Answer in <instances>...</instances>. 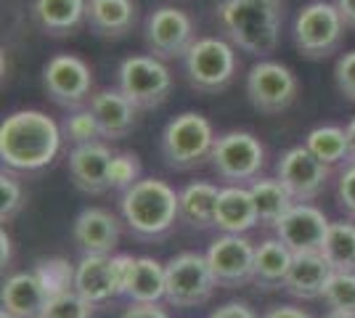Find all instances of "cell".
<instances>
[{
	"instance_id": "cell-40",
	"label": "cell",
	"mask_w": 355,
	"mask_h": 318,
	"mask_svg": "<svg viewBox=\"0 0 355 318\" xmlns=\"http://www.w3.org/2000/svg\"><path fill=\"white\" fill-rule=\"evenodd\" d=\"M209 318H257V313L247 303H225L218 310H212Z\"/></svg>"
},
{
	"instance_id": "cell-19",
	"label": "cell",
	"mask_w": 355,
	"mask_h": 318,
	"mask_svg": "<svg viewBox=\"0 0 355 318\" xmlns=\"http://www.w3.org/2000/svg\"><path fill=\"white\" fill-rule=\"evenodd\" d=\"M88 109L93 112V117L98 120L101 136L106 141H117L125 138L138 122V109H135L119 88H101L93 91L88 101Z\"/></svg>"
},
{
	"instance_id": "cell-2",
	"label": "cell",
	"mask_w": 355,
	"mask_h": 318,
	"mask_svg": "<svg viewBox=\"0 0 355 318\" xmlns=\"http://www.w3.org/2000/svg\"><path fill=\"white\" fill-rule=\"evenodd\" d=\"M215 21L234 48L266 59L279 46L284 21L282 0H223Z\"/></svg>"
},
{
	"instance_id": "cell-28",
	"label": "cell",
	"mask_w": 355,
	"mask_h": 318,
	"mask_svg": "<svg viewBox=\"0 0 355 318\" xmlns=\"http://www.w3.org/2000/svg\"><path fill=\"white\" fill-rule=\"evenodd\" d=\"M250 194L257 207L260 226L266 228H276V223L297 204L279 178H254L250 183Z\"/></svg>"
},
{
	"instance_id": "cell-20",
	"label": "cell",
	"mask_w": 355,
	"mask_h": 318,
	"mask_svg": "<svg viewBox=\"0 0 355 318\" xmlns=\"http://www.w3.org/2000/svg\"><path fill=\"white\" fill-rule=\"evenodd\" d=\"M74 289L93 308L112 303L114 297H119L112 255H83V260L74 268Z\"/></svg>"
},
{
	"instance_id": "cell-9",
	"label": "cell",
	"mask_w": 355,
	"mask_h": 318,
	"mask_svg": "<svg viewBox=\"0 0 355 318\" xmlns=\"http://www.w3.org/2000/svg\"><path fill=\"white\" fill-rule=\"evenodd\" d=\"M167 294L164 300L173 308H199L215 294V276L209 271L207 255L180 252L167 265Z\"/></svg>"
},
{
	"instance_id": "cell-23",
	"label": "cell",
	"mask_w": 355,
	"mask_h": 318,
	"mask_svg": "<svg viewBox=\"0 0 355 318\" xmlns=\"http://www.w3.org/2000/svg\"><path fill=\"white\" fill-rule=\"evenodd\" d=\"M88 0H32V19L48 37H69L85 24Z\"/></svg>"
},
{
	"instance_id": "cell-33",
	"label": "cell",
	"mask_w": 355,
	"mask_h": 318,
	"mask_svg": "<svg viewBox=\"0 0 355 318\" xmlns=\"http://www.w3.org/2000/svg\"><path fill=\"white\" fill-rule=\"evenodd\" d=\"M90 316H93V305L77 289H64V292H53L48 297L40 318H90Z\"/></svg>"
},
{
	"instance_id": "cell-4",
	"label": "cell",
	"mask_w": 355,
	"mask_h": 318,
	"mask_svg": "<svg viewBox=\"0 0 355 318\" xmlns=\"http://www.w3.org/2000/svg\"><path fill=\"white\" fill-rule=\"evenodd\" d=\"M215 130L205 114L199 112H183L164 125L162 130V159L170 170L186 173L196 170L212 157L215 146Z\"/></svg>"
},
{
	"instance_id": "cell-3",
	"label": "cell",
	"mask_w": 355,
	"mask_h": 318,
	"mask_svg": "<svg viewBox=\"0 0 355 318\" xmlns=\"http://www.w3.org/2000/svg\"><path fill=\"white\" fill-rule=\"evenodd\" d=\"M119 212L128 231L144 242L167 236L180 220L175 188L159 178H141L128 191H122Z\"/></svg>"
},
{
	"instance_id": "cell-15",
	"label": "cell",
	"mask_w": 355,
	"mask_h": 318,
	"mask_svg": "<svg viewBox=\"0 0 355 318\" xmlns=\"http://www.w3.org/2000/svg\"><path fill=\"white\" fill-rule=\"evenodd\" d=\"M329 223L331 220L324 215V210H318L311 202H297L295 207L276 223L273 231L295 255H308V252L324 249Z\"/></svg>"
},
{
	"instance_id": "cell-26",
	"label": "cell",
	"mask_w": 355,
	"mask_h": 318,
	"mask_svg": "<svg viewBox=\"0 0 355 318\" xmlns=\"http://www.w3.org/2000/svg\"><path fill=\"white\" fill-rule=\"evenodd\" d=\"M220 188L215 183L193 181L178 191V218L180 223L196 231L215 228V210H218Z\"/></svg>"
},
{
	"instance_id": "cell-39",
	"label": "cell",
	"mask_w": 355,
	"mask_h": 318,
	"mask_svg": "<svg viewBox=\"0 0 355 318\" xmlns=\"http://www.w3.org/2000/svg\"><path fill=\"white\" fill-rule=\"evenodd\" d=\"M122 318H170L159 303H130V308L122 313Z\"/></svg>"
},
{
	"instance_id": "cell-10",
	"label": "cell",
	"mask_w": 355,
	"mask_h": 318,
	"mask_svg": "<svg viewBox=\"0 0 355 318\" xmlns=\"http://www.w3.org/2000/svg\"><path fill=\"white\" fill-rule=\"evenodd\" d=\"M300 80L297 75L273 59H260L247 75V96L250 104L263 114H282L297 101Z\"/></svg>"
},
{
	"instance_id": "cell-12",
	"label": "cell",
	"mask_w": 355,
	"mask_h": 318,
	"mask_svg": "<svg viewBox=\"0 0 355 318\" xmlns=\"http://www.w3.org/2000/svg\"><path fill=\"white\" fill-rule=\"evenodd\" d=\"M43 88L61 109H83L93 96V72L88 61L74 53H59L43 67Z\"/></svg>"
},
{
	"instance_id": "cell-17",
	"label": "cell",
	"mask_w": 355,
	"mask_h": 318,
	"mask_svg": "<svg viewBox=\"0 0 355 318\" xmlns=\"http://www.w3.org/2000/svg\"><path fill=\"white\" fill-rule=\"evenodd\" d=\"M112 149L104 141L85 143V146H74L69 152V178L72 183L90 197H98L109 191V165H112Z\"/></svg>"
},
{
	"instance_id": "cell-36",
	"label": "cell",
	"mask_w": 355,
	"mask_h": 318,
	"mask_svg": "<svg viewBox=\"0 0 355 318\" xmlns=\"http://www.w3.org/2000/svg\"><path fill=\"white\" fill-rule=\"evenodd\" d=\"M35 271L40 273L43 284L48 287V294L64 292V289H74V268H69L64 260H48V263H40Z\"/></svg>"
},
{
	"instance_id": "cell-11",
	"label": "cell",
	"mask_w": 355,
	"mask_h": 318,
	"mask_svg": "<svg viewBox=\"0 0 355 318\" xmlns=\"http://www.w3.org/2000/svg\"><path fill=\"white\" fill-rule=\"evenodd\" d=\"M144 43H146L148 56H157L162 61L183 59L189 48L196 43L191 16L175 6L154 8L144 27Z\"/></svg>"
},
{
	"instance_id": "cell-35",
	"label": "cell",
	"mask_w": 355,
	"mask_h": 318,
	"mask_svg": "<svg viewBox=\"0 0 355 318\" xmlns=\"http://www.w3.org/2000/svg\"><path fill=\"white\" fill-rule=\"evenodd\" d=\"M24 186L19 183V178H14L11 173L0 175V218L3 223L14 220L16 215L24 207Z\"/></svg>"
},
{
	"instance_id": "cell-8",
	"label": "cell",
	"mask_w": 355,
	"mask_h": 318,
	"mask_svg": "<svg viewBox=\"0 0 355 318\" xmlns=\"http://www.w3.org/2000/svg\"><path fill=\"white\" fill-rule=\"evenodd\" d=\"M209 165L228 186H244L260 178V170L266 165V149L260 138L247 130H228L215 141Z\"/></svg>"
},
{
	"instance_id": "cell-25",
	"label": "cell",
	"mask_w": 355,
	"mask_h": 318,
	"mask_svg": "<svg viewBox=\"0 0 355 318\" xmlns=\"http://www.w3.org/2000/svg\"><path fill=\"white\" fill-rule=\"evenodd\" d=\"M295 252L279 239L270 236L266 242H260V247H254V271H252V284L257 289H284L286 273L292 268Z\"/></svg>"
},
{
	"instance_id": "cell-18",
	"label": "cell",
	"mask_w": 355,
	"mask_h": 318,
	"mask_svg": "<svg viewBox=\"0 0 355 318\" xmlns=\"http://www.w3.org/2000/svg\"><path fill=\"white\" fill-rule=\"evenodd\" d=\"M48 287L43 284L37 271L14 273L6 279L3 292H0V303L3 310L14 318H40L48 303Z\"/></svg>"
},
{
	"instance_id": "cell-34",
	"label": "cell",
	"mask_w": 355,
	"mask_h": 318,
	"mask_svg": "<svg viewBox=\"0 0 355 318\" xmlns=\"http://www.w3.org/2000/svg\"><path fill=\"white\" fill-rule=\"evenodd\" d=\"M141 181V159L133 152H119L112 157L109 165V188L128 191L130 186Z\"/></svg>"
},
{
	"instance_id": "cell-41",
	"label": "cell",
	"mask_w": 355,
	"mask_h": 318,
	"mask_svg": "<svg viewBox=\"0 0 355 318\" xmlns=\"http://www.w3.org/2000/svg\"><path fill=\"white\" fill-rule=\"evenodd\" d=\"M263 318H313V316L308 310H302V308H295V305H276Z\"/></svg>"
},
{
	"instance_id": "cell-1",
	"label": "cell",
	"mask_w": 355,
	"mask_h": 318,
	"mask_svg": "<svg viewBox=\"0 0 355 318\" xmlns=\"http://www.w3.org/2000/svg\"><path fill=\"white\" fill-rule=\"evenodd\" d=\"M61 141V127L45 112L21 109L0 125V159L8 170L37 173L56 159Z\"/></svg>"
},
{
	"instance_id": "cell-5",
	"label": "cell",
	"mask_w": 355,
	"mask_h": 318,
	"mask_svg": "<svg viewBox=\"0 0 355 318\" xmlns=\"http://www.w3.org/2000/svg\"><path fill=\"white\" fill-rule=\"evenodd\" d=\"M236 48L223 37H199L183 56V72L196 93L225 91L236 77Z\"/></svg>"
},
{
	"instance_id": "cell-42",
	"label": "cell",
	"mask_w": 355,
	"mask_h": 318,
	"mask_svg": "<svg viewBox=\"0 0 355 318\" xmlns=\"http://www.w3.org/2000/svg\"><path fill=\"white\" fill-rule=\"evenodd\" d=\"M337 11H340L342 21L347 30H355V0H334Z\"/></svg>"
},
{
	"instance_id": "cell-44",
	"label": "cell",
	"mask_w": 355,
	"mask_h": 318,
	"mask_svg": "<svg viewBox=\"0 0 355 318\" xmlns=\"http://www.w3.org/2000/svg\"><path fill=\"white\" fill-rule=\"evenodd\" d=\"M345 133H347V152H350V162H355V117L345 125Z\"/></svg>"
},
{
	"instance_id": "cell-32",
	"label": "cell",
	"mask_w": 355,
	"mask_h": 318,
	"mask_svg": "<svg viewBox=\"0 0 355 318\" xmlns=\"http://www.w3.org/2000/svg\"><path fill=\"white\" fill-rule=\"evenodd\" d=\"M326 305L331 313H345L355 316V273L350 271H334L324 292Z\"/></svg>"
},
{
	"instance_id": "cell-31",
	"label": "cell",
	"mask_w": 355,
	"mask_h": 318,
	"mask_svg": "<svg viewBox=\"0 0 355 318\" xmlns=\"http://www.w3.org/2000/svg\"><path fill=\"white\" fill-rule=\"evenodd\" d=\"M61 133H64V141H69L72 146H85V143H96L104 138L98 120L93 117L90 109H74L72 114H67L61 122Z\"/></svg>"
},
{
	"instance_id": "cell-21",
	"label": "cell",
	"mask_w": 355,
	"mask_h": 318,
	"mask_svg": "<svg viewBox=\"0 0 355 318\" xmlns=\"http://www.w3.org/2000/svg\"><path fill=\"white\" fill-rule=\"evenodd\" d=\"M138 21V6L135 0H88L85 8V24L96 37L119 40L133 32Z\"/></svg>"
},
{
	"instance_id": "cell-24",
	"label": "cell",
	"mask_w": 355,
	"mask_h": 318,
	"mask_svg": "<svg viewBox=\"0 0 355 318\" xmlns=\"http://www.w3.org/2000/svg\"><path fill=\"white\" fill-rule=\"evenodd\" d=\"M254 226H260L257 207L250 194V186H225L218 197V210H215V228L223 233H247Z\"/></svg>"
},
{
	"instance_id": "cell-43",
	"label": "cell",
	"mask_w": 355,
	"mask_h": 318,
	"mask_svg": "<svg viewBox=\"0 0 355 318\" xmlns=\"http://www.w3.org/2000/svg\"><path fill=\"white\" fill-rule=\"evenodd\" d=\"M0 244H3V255H0V263H3V268H8V263H11V236L3 231L0 233Z\"/></svg>"
},
{
	"instance_id": "cell-22",
	"label": "cell",
	"mask_w": 355,
	"mask_h": 318,
	"mask_svg": "<svg viewBox=\"0 0 355 318\" xmlns=\"http://www.w3.org/2000/svg\"><path fill=\"white\" fill-rule=\"evenodd\" d=\"M331 273H334V268L329 265V260L321 252L295 255L292 268H289L286 281H284V289L295 300H318V297H324Z\"/></svg>"
},
{
	"instance_id": "cell-45",
	"label": "cell",
	"mask_w": 355,
	"mask_h": 318,
	"mask_svg": "<svg viewBox=\"0 0 355 318\" xmlns=\"http://www.w3.org/2000/svg\"><path fill=\"white\" fill-rule=\"evenodd\" d=\"M326 318H355V316H345V313H329Z\"/></svg>"
},
{
	"instance_id": "cell-16",
	"label": "cell",
	"mask_w": 355,
	"mask_h": 318,
	"mask_svg": "<svg viewBox=\"0 0 355 318\" xmlns=\"http://www.w3.org/2000/svg\"><path fill=\"white\" fill-rule=\"evenodd\" d=\"M119 236L122 226L117 215L104 207H88L72 223V239L83 255H117Z\"/></svg>"
},
{
	"instance_id": "cell-14",
	"label": "cell",
	"mask_w": 355,
	"mask_h": 318,
	"mask_svg": "<svg viewBox=\"0 0 355 318\" xmlns=\"http://www.w3.org/2000/svg\"><path fill=\"white\" fill-rule=\"evenodd\" d=\"M207 263L218 287H244L252 281V271H254V244L244 233H223L209 244Z\"/></svg>"
},
{
	"instance_id": "cell-7",
	"label": "cell",
	"mask_w": 355,
	"mask_h": 318,
	"mask_svg": "<svg viewBox=\"0 0 355 318\" xmlns=\"http://www.w3.org/2000/svg\"><path fill=\"white\" fill-rule=\"evenodd\" d=\"M117 88L138 109H159L173 93V72L157 56H128L117 69Z\"/></svg>"
},
{
	"instance_id": "cell-46",
	"label": "cell",
	"mask_w": 355,
	"mask_h": 318,
	"mask_svg": "<svg viewBox=\"0 0 355 318\" xmlns=\"http://www.w3.org/2000/svg\"><path fill=\"white\" fill-rule=\"evenodd\" d=\"M0 318H14V316H8V313H6V310H3V313H0Z\"/></svg>"
},
{
	"instance_id": "cell-13",
	"label": "cell",
	"mask_w": 355,
	"mask_h": 318,
	"mask_svg": "<svg viewBox=\"0 0 355 318\" xmlns=\"http://www.w3.org/2000/svg\"><path fill=\"white\" fill-rule=\"evenodd\" d=\"M329 175L331 167L315 159L305 143L286 149L276 162V178L286 186L295 202H313L315 197H321Z\"/></svg>"
},
{
	"instance_id": "cell-37",
	"label": "cell",
	"mask_w": 355,
	"mask_h": 318,
	"mask_svg": "<svg viewBox=\"0 0 355 318\" xmlns=\"http://www.w3.org/2000/svg\"><path fill=\"white\" fill-rule=\"evenodd\" d=\"M334 82L340 93L355 104V51L350 53H342L337 64H334Z\"/></svg>"
},
{
	"instance_id": "cell-29",
	"label": "cell",
	"mask_w": 355,
	"mask_h": 318,
	"mask_svg": "<svg viewBox=\"0 0 355 318\" xmlns=\"http://www.w3.org/2000/svg\"><path fill=\"white\" fill-rule=\"evenodd\" d=\"M321 255L329 260L334 271L355 273V220H334L329 223Z\"/></svg>"
},
{
	"instance_id": "cell-38",
	"label": "cell",
	"mask_w": 355,
	"mask_h": 318,
	"mask_svg": "<svg viewBox=\"0 0 355 318\" xmlns=\"http://www.w3.org/2000/svg\"><path fill=\"white\" fill-rule=\"evenodd\" d=\"M337 204L340 210L355 220V162H347V167L340 173L337 181Z\"/></svg>"
},
{
	"instance_id": "cell-30",
	"label": "cell",
	"mask_w": 355,
	"mask_h": 318,
	"mask_svg": "<svg viewBox=\"0 0 355 318\" xmlns=\"http://www.w3.org/2000/svg\"><path fill=\"white\" fill-rule=\"evenodd\" d=\"M305 146L311 149V154L315 159H321L324 165L337 167L342 162H350V152H347V133L340 125H318L313 127Z\"/></svg>"
},
{
	"instance_id": "cell-6",
	"label": "cell",
	"mask_w": 355,
	"mask_h": 318,
	"mask_svg": "<svg viewBox=\"0 0 355 318\" xmlns=\"http://www.w3.org/2000/svg\"><path fill=\"white\" fill-rule=\"evenodd\" d=\"M345 21L334 3L313 0L295 19V46L311 61L329 59L337 53L345 40Z\"/></svg>"
},
{
	"instance_id": "cell-27",
	"label": "cell",
	"mask_w": 355,
	"mask_h": 318,
	"mask_svg": "<svg viewBox=\"0 0 355 318\" xmlns=\"http://www.w3.org/2000/svg\"><path fill=\"white\" fill-rule=\"evenodd\" d=\"M167 294V268L154 258H135L125 297L130 303H159Z\"/></svg>"
}]
</instances>
